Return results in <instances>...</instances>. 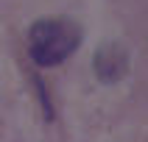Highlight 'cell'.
I'll list each match as a JSON object with an SVG mask.
<instances>
[{"mask_svg": "<svg viewBox=\"0 0 148 142\" xmlns=\"http://www.w3.org/2000/svg\"><path fill=\"white\" fill-rule=\"evenodd\" d=\"M129 64H132V56H129V48L117 39H106L95 50L92 56V70H95V78L101 84H117L123 81L126 73H129Z\"/></svg>", "mask_w": 148, "mask_h": 142, "instance_id": "obj_2", "label": "cell"}, {"mask_svg": "<svg viewBox=\"0 0 148 142\" xmlns=\"http://www.w3.org/2000/svg\"><path fill=\"white\" fill-rule=\"evenodd\" d=\"M84 31L73 17H39L28 28V56L36 67H59L81 48Z\"/></svg>", "mask_w": 148, "mask_h": 142, "instance_id": "obj_1", "label": "cell"}]
</instances>
